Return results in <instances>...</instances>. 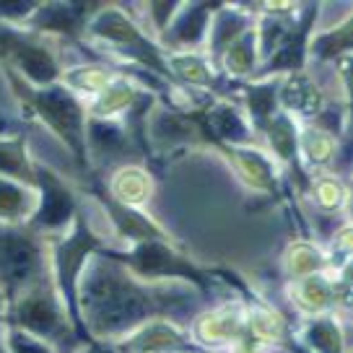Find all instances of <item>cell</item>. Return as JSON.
<instances>
[{
    "label": "cell",
    "mask_w": 353,
    "mask_h": 353,
    "mask_svg": "<svg viewBox=\"0 0 353 353\" xmlns=\"http://www.w3.org/2000/svg\"><path fill=\"white\" fill-rule=\"evenodd\" d=\"M188 307L182 291L145 288L132 281L122 268L112 263H97L83 283H78V312L83 327L97 335H120L166 312Z\"/></svg>",
    "instance_id": "6da1fadb"
},
{
    "label": "cell",
    "mask_w": 353,
    "mask_h": 353,
    "mask_svg": "<svg viewBox=\"0 0 353 353\" xmlns=\"http://www.w3.org/2000/svg\"><path fill=\"white\" fill-rule=\"evenodd\" d=\"M11 83L16 86L29 110H34L44 120L50 130H55L65 145L76 154L81 164H88V143H86V120H83V107L78 99L65 91L63 86H44V88H29L21 83V78L13 70H8Z\"/></svg>",
    "instance_id": "7a4b0ae2"
},
{
    "label": "cell",
    "mask_w": 353,
    "mask_h": 353,
    "mask_svg": "<svg viewBox=\"0 0 353 353\" xmlns=\"http://www.w3.org/2000/svg\"><path fill=\"white\" fill-rule=\"evenodd\" d=\"M99 250H104V242L97 236V232H91L83 213H76L73 232L68 234L55 250V278L60 296L65 301V314H70L73 332L78 338H83V332H86L81 312H78V283H81V273L86 268V260Z\"/></svg>",
    "instance_id": "3957f363"
},
{
    "label": "cell",
    "mask_w": 353,
    "mask_h": 353,
    "mask_svg": "<svg viewBox=\"0 0 353 353\" xmlns=\"http://www.w3.org/2000/svg\"><path fill=\"white\" fill-rule=\"evenodd\" d=\"M101 254L125 263L135 276L145 278V281L182 278V281H190L192 286H198L200 291H205L210 286V278L213 276H223V273L213 270V268H200L198 263L188 260V254H179L166 242H141L135 244V250L128 254L107 252V250H101Z\"/></svg>",
    "instance_id": "277c9868"
},
{
    "label": "cell",
    "mask_w": 353,
    "mask_h": 353,
    "mask_svg": "<svg viewBox=\"0 0 353 353\" xmlns=\"http://www.w3.org/2000/svg\"><path fill=\"white\" fill-rule=\"evenodd\" d=\"M11 322L19 330L29 332L39 341H70L76 332L68 327V317L63 304L47 286H32L21 291L11 314Z\"/></svg>",
    "instance_id": "5b68a950"
},
{
    "label": "cell",
    "mask_w": 353,
    "mask_h": 353,
    "mask_svg": "<svg viewBox=\"0 0 353 353\" xmlns=\"http://www.w3.org/2000/svg\"><path fill=\"white\" fill-rule=\"evenodd\" d=\"M88 34L101 39V42H112V47H117V50L128 52L130 57H135V60H141L143 65H148L156 73L172 78V70H169V65H164L161 52L156 50V44L148 42L143 32L120 8L110 6V8L97 13V19L88 23Z\"/></svg>",
    "instance_id": "8992f818"
},
{
    "label": "cell",
    "mask_w": 353,
    "mask_h": 353,
    "mask_svg": "<svg viewBox=\"0 0 353 353\" xmlns=\"http://www.w3.org/2000/svg\"><path fill=\"white\" fill-rule=\"evenodd\" d=\"M42 247L34 239V232L23 229H0V283L3 288L26 291L42 270Z\"/></svg>",
    "instance_id": "52a82bcc"
},
{
    "label": "cell",
    "mask_w": 353,
    "mask_h": 353,
    "mask_svg": "<svg viewBox=\"0 0 353 353\" xmlns=\"http://www.w3.org/2000/svg\"><path fill=\"white\" fill-rule=\"evenodd\" d=\"M0 55L11 60L19 73H23L37 86H52L60 78V68L52 52L42 42L13 32L8 26H0Z\"/></svg>",
    "instance_id": "ba28073f"
},
{
    "label": "cell",
    "mask_w": 353,
    "mask_h": 353,
    "mask_svg": "<svg viewBox=\"0 0 353 353\" xmlns=\"http://www.w3.org/2000/svg\"><path fill=\"white\" fill-rule=\"evenodd\" d=\"M34 185L39 188V195H42V203H39L32 221L34 229H60L70 219H76V198L55 172H50L44 166L37 169V182Z\"/></svg>",
    "instance_id": "9c48e42d"
},
{
    "label": "cell",
    "mask_w": 353,
    "mask_h": 353,
    "mask_svg": "<svg viewBox=\"0 0 353 353\" xmlns=\"http://www.w3.org/2000/svg\"><path fill=\"white\" fill-rule=\"evenodd\" d=\"M314 16H317V6L309 8L304 21L299 23V26H288L286 34L281 37V42L276 44V50L268 55V65L260 70V76L278 73V70L299 73V68L304 65V60L309 55V29L314 23Z\"/></svg>",
    "instance_id": "30bf717a"
},
{
    "label": "cell",
    "mask_w": 353,
    "mask_h": 353,
    "mask_svg": "<svg viewBox=\"0 0 353 353\" xmlns=\"http://www.w3.org/2000/svg\"><path fill=\"white\" fill-rule=\"evenodd\" d=\"M91 192H94L97 200L107 208L112 223H114V229H117L122 236L135 239L138 244L141 242H164V232H161L151 219H145L143 213H138V210H132L130 205H125V203H120V200H114V195L104 192V188H94Z\"/></svg>",
    "instance_id": "8fae6325"
},
{
    "label": "cell",
    "mask_w": 353,
    "mask_h": 353,
    "mask_svg": "<svg viewBox=\"0 0 353 353\" xmlns=\"http://www.w3.org/2000/svg\"><path fill=\"white\" fill-rule=\"evenodd\" d=\"M125 348L130 353H198V348L188 338H182V332L166 322L145 325L138 335H132L130 341L125 343Z\"/></svg>",
    "instance_id": "7c38bea8"
},
{
    "label": "cell",
    "mask_w": 353,
    "mask_h": 353,
    "mask_svg": "<svg viewBox=\"0 0 353 353\" xmlns=\"http://www.w3.org/2000/svg\"><path fill=\"white\" fill-rule=\"evenodd\" d=\"M223 151L232 156L236 172L244 176L247 185H252L254 190H263V192H276L278 190L276 172H273L270 161L260 151H254V148H242L239 151V148H229V145H223Z\"/></svg>",
    "instance_id": "4fadbf2b"
},
{
    "label": "cell",
    "mask_w": 353,
    "mask_h": 353,
    "mask_svg": "<svg viewBox=\"0 0 353 353\" xmlns=\"http://www.w3.org/2000/svg\"><path fill=\"white\" fill-rule=\"evenodd\" d=\"M210 11H216V6H205V3H198V6H188L182 8L179 6V19L172 21V29L164 32V37H169L174 44L179 47H192L198 44L205 32H208V21H210Z\"/></svg>",
    "instance_id": "5bb4252c"
},
{
    "label": "cell",
    "mask_w": 353,
    "mask_h": 353,
    "mask_svg": "<svg viewBox=\"0 0 353 353\" xmlns=\"http://www.w3.org/2000/svg\"><path fill=\"white\" fill-rule=\"evenodd\" d=\"M278 97L286 104L288 110L301 112V114H320L325 107L322 101V91L304 73H294L283 86L278 88Z\"/></svg>",
    "instance_id": "9a60e30c"
},
{
    "label": "cell",
    "mask_w": 353,
    "mask_h": 353,
    "mask_svg": "<svg viewBox=\"0 0 353 353\" xmlns=\"http://www.w3.org/2000/svg\"><path fill=\"white\" fill-rule=\"evenodd\" d=\"M0 176L6 179H19L26 188H34L37 182V169L26 156L23 138H0Z\"/></svg>",
    "instance_id": "2e32d148"
},
{
    "label": "cell",
    "mask_w": 353,
    "mask_h": 353,
    "mask_svg": "<svg viewBox=\"0 0 353 353\" xmlns=\"http://www.w3.org/2000/svg\"><path fill=\"white\" fill-rule=\"evenodd\" d=\"M37 26L39 29H52V32L70 34L76 32L83 16H86V6H63V3H52V6H37Z\"/></svg>",
    "instance_id": "e0dca14e"
},
{
    "label": "cell",
    "mask_w": 353,
    "mask_h": 353,
    "mask_svg": "<svg viewBox=\"0 0 353 353\" xmlns=\"http://www.w3.org/2000/svg\"><path fill=\"white\" fill-rule=\"evenodd\" d=\"M265 130H268V141L273 145V151L288 164H296V130H294L291 117L276 112L265 122Z\"/></svg>",
    "instance_id": "ac0fdd59"
},
{
    "label": "cell",
    "mask_w": 353,
    "mask_h": 353,
    "mask_svg": "<svg viewBox=\"0 0 353 353\" xmlns=\"http://www.w3.org/2000/svg\"><path fill=\"white\" fill-rule=\"evenodd\" d=\"M244 23H247V19H244L239 11H226V8H221V13L213 19V23H210V44H213V52H216V55H223L226 47L232 42H236V39L247 32Z\"/></svg>",
    "instance_id": "d6986e66"
},
{
    "label": "cell",
    "mask_w": 353,
    "mask_h": 353,
    "mask_svg": "<svg viewBox=\"0 0 353 353\" xmlns=\"http://www.w3.org/2000/svg\"><path fill=\"white\" fill-rule=\"evenodd\" d=\"M307 343L320 353H345V341L332 317H314L307 325Z\"/></svg>",
    "instance_id": "ffe728a7"
},
{
    "label": "cell",
    "mask_w": 353,
    "mask_h": 353,
    "mask_svg": "<svg viewBox=\"0 0 353 353\" xmlns=\"http://www.w3.org/2000/svg\"><path fill=\"white\" fill-rule=\"evenodd\" d=\"M257 57V34L244 32L236 42H232L223 52V65L234 76H250Z\"/></svg>",
    "instance_id": "44dd1931"
},
{
    "label": "cell",
    "mask_w": 353,
    "mask_h": 353,
    "mask_svg": "<svg viewBox=\"0 0 353 353\" xmlns=\"http://www.w3.org/2000/svg\"><path fill=\"white\" fill-rule=\"evenodd\" d=\"M244 97H247V110L252 114L254 125L265 128V122L270 120L278 110V88L270 86V83H254V86H247Z\"/></svg>",
    "instance_id": "7402d4cb"
},
{
    "label": "cell",
    "mask_w": 353,
    "mask_h": 353,
    "mask_svg": "<svg viewBox=\"0 0 353 353\" xmlns=\"http://www.w3.org/2000/svg\"><path fill=\"white\" fill-rule=\"evenodd\" d=\"M351 47V21H343L338 29L320 34L314 42L309 44V52L320 60H335Z\"/></svg>",
    "instance_id": "603a6c76"
},
{
    "label": "cell",
    "mask_w": 353,
    "mask_h": 353,
    "mask_svg": "<svg viewBox=\"0 0 353 353\" xmlns=\"http://www.w3.org/2000/svg\"><path fill=\"white\" fill-rule=\"evenodd\" d=\"M32 210V195L29 190L13 185L8 179L0 176V219L3 221H13L21 219Z\"/></svg>",
    "instance_id": "cb8c5ba5"
},
{
    "label": "cell",
    "mask_w": 353,
    "mask_h": 353,
    "mask_svg": "<svg viewBox=\"0 0 353 353\" xmlns=\"http://www.w3.org/2000/svg\"><path fill=\"white\" fill-rule=\"evenodd\" d=\"M138 97H141V94H138L130 83L117 81V83H112V86H104V94H101L99 101L94 104V112H97V114H112V112H117V110H130Z\"/></svg>",
    "instance_id": "d4e9b609"
},
{
    "label": "cell",
    "mask_w": 353,
    "mask_h": 353,
    "mask_svg": "<svg viewBox=\"0 0 353 353\" xmlns=\"http://www.w3.org/2000/svg\"><path fill=\"white\" fill-rule=\"evenodd\" d=\"M88 138H91V145L94 148H101L107 154H122L125 145H128V138L120 128H114L110 122H101V120H91L88 122Z\"/></svg>",
    "instance_id": "484cf974"
},
{
    "label": "cell",
    "mask_w": 353,
    "mask_h": 353,
    "mask_svg": "<svg viewBox=\"0 0 353 353\" xmlns=\"http://www.w3.org/2000/svg\"><path fill=\"white\" fill-rule=\"evenodd\" d=\"M169 70H174L176 76L182 78V81H188L192 86H216V81L210 76L208 65L200 60V57H192V55H176L172 57V68Z\"/></svg>",
    "instance_id": "4316f807"
},
{
    "label": "cell",
    "mask_w": 353,
    "mask_h": 353,
    "mask_svg": "<svg viewBox=\"0 0 353 353\" xmlns=\"http://www.w3.org/2000/svg\"><path fill=\"white\" fill-rule=\"evenodd\" d=\"M114 190H117V198L120 203H138L148 195V176L143 172H135V169H125L117 182H114Z\"/></svg>",
    "instance_id": "83f0119b"
},
{
    "label": "cell",
    "mask_w": 353,
    "mask_h": 353,
    "mask_svg": "<svg viewBox=\"0 0 353 353\" xmlns=\"http://www.w3.org/2000/svg\"><path fill=\"white\" fill-rule=\"evenodd\" d=\"M307 156L309 161H314V164H325V161H330V156L335 154V141H332V135H327L325 130L320 128H312L307 132Z\"/></svg>",
    "instance_id": "f1b7e54d"
},
{
    "label": "cell",
    "mask_w": 353,
    "mask_h": 353,
    "mask_svg": "<svg viewBox=\"0 0 353 353\" xmlns=\"http://www.w3.org/2000/svg\"><path fill=\"white\" fill-rule=\"evenodd\" d=\"M301 299H304L307 309H325L335 299V291L322 278L314 276L301 283Z\"/></svg>",
    "instance_id": "f546056e"
},
{
    "label": "cell",
    "mask_w": 353,
    "mask_h": 353,
    "mask_svg": "<svg viewBox=\"0 0 353 353\" xmlns=\"http://www.w3.org/2000/svg\"><path fill=\"white\" fill-rule=\"evenodd\" d=\"M317 268H322V257L312 247H296L288 254V270L294 276H312L317 273Z\"/></svg>",
    "instance_id": "4dcf8cb0"
},
{
    "label": "cell",
    "mask_w": 353,
    "mask_h": 353,
    "mask_svg": "<svg viewBox=\"0 0 353 353\" xmlns=\"http://www.w3.org/2000/svg\"><path fill=\"white\" fill-rule=\"evenodd\" d=\"M8 351L11 353H55L44 341L34 338L29 332L19 330V327H13V330L8 332Z\"/></svg>",
    "instance_id": "1f68e13d"
},
{
    "label": "cell",
    "mask_w": 353,
    "mask_h": 353,
    "mask_svg": "<svg viewBox=\"0 0 353 353\" xmlns=\"http://www.w3.org/2000/svg\"><path fill=\"white\" fill-rule=\"evenodd\" d=\"M68 81L73 83V86H81V88H104L107 83V73L101 70V68H81V70H73Z\"/></svg>",
    "instance_id": "d6a6232c"
},
{
    "label": "cell",
    "mask_w": 353,
    "mask_h": 353,
    "mask_svg": "<svg viewBox=\"0 0 353 353\" xmlns=\"http://www.w3.org/2000/svg\"><path fill=\"white\" fill-rule=\"evenodd\" d=\"M236 330H239V320L229 314H213L205 320V332L210 338H229V335H236Z\"/></svg>",
    "instance_id": "836d02e7"
},
{
    "label": "cell",
    "mask_w": 353,
    "mask_h": 353,
    "mask_svg": "<svg viewBox=\"0 0 353 353\" xmlns=\"http://www.w3.org/2000/svg\"><path fill=\"white\" fill-rule=\"evenodd\" d=\"M317 198L325 208H335L338 203L343 200V190L341 185H335V182H320V188H317Z\"/></svg>",
    "instance_id": "e575fe53"
},
{
    "label": "cell",
    "mask_w": 353,
    "mask_h": 353,
    "mask_svg": "<svg viewBox=\"0 0 353 353\" xmlns=\"http://www.w3.org/2000/svg\"><path fill=\"white\" fill-rule=\"evenodd\" d=\"M86 353H117V351L110 348V345H104V343H91Z\"/></svg>",
    "instance_id": "d590c367"
},
{
    "label": "cell",
    "mask_w": 353,
    "mask_h": 353,
    "mask_svg": "<svg viewBox=\"0 0 353 353\" xmlns=\"http://www.w3.org/2000/svg\"><path fill=\"white\" fill-rule=\"evenodd\" d=\"M3 125H6V122H3V117H0V132H3Z\"/></svg>",
    "instance_id": "8d00e7d4"
},
{
    "label": "cell",
    "mask_w": 353,
    "mask_h": 353,
    "mask_svg": "<svg viewBox=\"0 0 353 353\" xmlns=\"http://www.w3.org/2000/svg\"><path fill=\"white\" fill-rule=\"evenodd\" d=\"M0 353H6V348H3V345H0Z\"/></svg>",
    "instance_id": "74e56055"
},
{
    "label": "cell",
    "mask_w": 353,
    "mask_h": 353,
    "mask_svg": "<svg viewBox=\"0 0 353 353\" xmlns=\"http://www.w3.org/2000/svg\"><path fill=\"white\" fill-rule=\"evenodd\" d=\"M0 304H3V296H0Z\"/></svg>",
    "instance_id": "f35d334b"
}]
</instances>
